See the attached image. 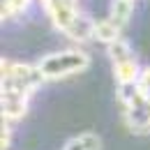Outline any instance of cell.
I'll use <instances>...</instances> for the list:
<instances>
[{"instance_id": "6da1fadb", "label": "cell", "mask_w": 150, "mask_h": 150, "mask_svg": "<svg viewBox=\"0 0 150 150\" xmlns=\"http://www.w3.org/2000/svg\"><path fill=\"white\" fill-rule=\"evenodd\" d=\"M39 5L53 30L62 37H67L74 44L93 42L95 19H90L79 7V0H39Z\"/></svg>"}, {"instance_id": "7a4b0ae2", "label": "cell", "mask_w": 150, "mask_h": 150, "mask_svg": "<svg viewBox=\"0 0 150 150\" xmlns=\"http://www.w3.org/2000/svg\"><path fill=\"white\" fill-rule=\"evenodd\" d=\"M37 67L46 81H62L86 72L90 67V56L81 49H62L39 58Z\"/></svg>"}, {"instance_id": "3957f363", "label": "cell", "mask_w": 150, "mask_h": 150, "mask_svg": "<svg viewBox=\"0 0 150 150\" xmlns=\"http://www.w3.org/2000/svg\"><path fill=\"white\" fill-rule=\"evenodd\" d=\"M106 53H109V60H111L113 76H115L118 88H122V86H134V83L141 79L143 67L139 65V58L134 56L129 42L125 37H120L118 42L109 44V46H106Z\"/></svg>"}, {"instance_id": "277c9868", "label": "cell", "mask_w": 150, "mask_h": 150, "mask_svg": "<svg viewBox=\"0 0 150 150\" xmlns=\"http://www.w3.org/2000/svg\"><path fill=\"white\" fill-rule=\"evenodd\" d=\"M44 81L46 79L42 76L37 65L2 58V90H16V93L33 95Z\"/></svg>"}, {"instance_id": "5b68a950", "label": "cell", "mask_w": 150, "mask_h": 150, "mask_svg": "<svg viewBox=\"0 0 150 150\" xmlns=\"http://www.w3.org/2000/svg\"><path fill=\"white\" fill-rule=\"evenodd\" d=\"M122 33H125V30H120L109 16H104V19H95L93 42H99V44L109 46V44H113V42H118V39L122 37Z\"/></svg>"}, {"instance_id": "8992f818", "label": "cell", "mask_w": 150, "mask_h": 150, "mask_svg": "<svg viewBox=\"0 0 150 150\" xmlns=\"http://www.w3.org/2000/svg\"><path fill=\"white\" fill-rule=\"evenodd\" d=\"M134 9H136V0H111L106 16H109L120 30H125V28L129 25L132 16H134Z\"/></svg>"}, {"instance_id": "52a82bcc", "label": "cell", "mask_w": 150, "mask_h": 150, "mask_svg": "<svg viewBox=\"0 0 150 150\" xmlns=\"http://www.w3.org/2000/svg\"><path fill=\"white\" fill-rule=\"evenodd\" d=\"M33 7V0H2L0 2V16L2 23H9V21H19L23 19Z\"/></svg>"}, {"instance_id": "ba28073f", "label": "cell", "mask_w": 150, "mask_h": 150, "mask_svg": "<svg viewBox=\"0 0 150 150\" xmlns=\"http://www.w3.org/2000/svg\"><path fill=\"white\" fill-rule=\"evenodd\" d=\"M99 146L102 143L95 134H79L65 146V150H99Z\"/></svg>"}]
</instances>
